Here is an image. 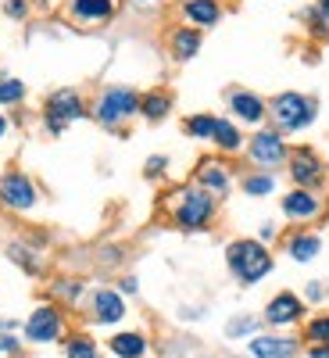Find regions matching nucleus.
<instances>
[{
    "label": "nucleus",
    "instance_id": "f257e3e1",
    "mask_svg": "<svg viewBox=\"0 0 329 358\" xmlns=\"http://www.w3.org/2000/svg\"><path fill=\"white\" fill-rule=\"evenodd\" d=\"M215 212H219V197L200 190L197 183L175 190L172 201H168V215H172V226L183 229V233H200L215 222Z\"/></svg>",
    "mask_w": 329,
    "mask_h": 358
},
{
    "label": "nucleus",
    "instance_id": "f03ea898",
    "mask_svg": "<svg viewBox=\"0 0 329 358\" xmlns=\"http://www.w3.org/2000/svg\"><path fill=\"white\" fill-rule=\"evenodd\" d=\"M226 268L240 287H254L272 273V255H268V248L261 241L240 236V241H233L226 248Z\"/></svg>",
    "mask_w": 329,
    "mask_h": 358
},
{
    "label": "nucleus",
    "instance_id": "7ed1b4c3",
    "mask_svg": "<svg viewBox=\"0 0 329 358\" xmlns=\"http://www.w3.org/2000/svg\"><path fill=\"white\" fill-rule=\"evenodd\" d=\"M315 115H319L315 97L293 94V90H286V94L268 101V118L276 122V133H301L315 122Z\"/></svg>",
    "mask_w": 329,
    "mask_h": 358
},
{
    "label": "nucleus",
    "instance_id": "20e7f679",
    "mask_svg": "<svg viewBox=\"0 0 329 358\" xmlns=\"http://www.w3.org/2000/svg\"><path fill=\"white\" fill-rule=\"evenodd\" d=\"M133 115H140V94L133 86H108L101 90V97L94 104V118L108 129H118L126 126Z\"/></svg>",
    "mask_w": 329,
    "mask_h": 358
},
{
    "label": "nucleus",
    "instance_id": "39448f33",
    "mask_svg": "<svg viewBox=\"0 0 329 358\" xmlns=\"http://www.w3.org/2000/svg\"><path fill=\"white\" fill-rule=\"evenodd\" d=\"M68 330V319L61 312V305H36L29 312V319L22 322V341L25 344H54L61 341Z\"/></svg>",
    "mask_w": 329,
    "mask_h": 358
},
{
    "label": "nucleus",
    "instance_id": "423d86ee",
    "mask_svg": "<svg viewBox=\"0 0 329 358\" xmlns=\"http://www.w3.org/2000/svg\"><path fill=\"white\" fill-rule=\"evenodd\" d=\"M86 118V101L75 94V90H54L43 104V126L50 136H61L72 122Z\"/></svg>",
    "mask_w": 329,
    "mask_h": 358
},
{
    "label": "nucleus",
    "instance_id": "0eeeda50",
    "mask_svg": "<svg viewBox=\"0 0 329 358\" xmlns=\"http://www.w3.org/2000/svg\"><path fill=\"white\" fill-rule=\"evenodd\" d=\"M0 204L8 208V212H33L40 204V187L36 179L22 172V169H11L0 176Z\"/></svg>",
    "mask_w": 329,
    "mask_h": 358
},
{
    "label": "nucleus",
    "instance_id": "6e6552de",
    "mask_svg": "<svg viewBox=\"0 0 329 358\" xmlns=\"http://www.w3.org/2000/svg\"><path fill=\"white\" fill-rule=\"evenodd\" d=\"M247 158H251L261 172H272V169H279V165L290 158V147H286L283 133H276V129H258V133L247 140Z\"/></svg>",
    "mask_w": 329,
    "mask_h": 358
},
{
    "label": "nucleus",
    "instance_id": "1a4fd4ad",
    "mask_svg": "<svg viewBox=\"0 0 329 358\" xmlns=\"http://www.w3.org/2000/svg\"><path fill=\"white\" fill-rule=\"evenodd\" d=\"M286 165H290V179L301 190H319L326 183V162L312 151V147H297V151H290Z\"/></svg>",
    "mask_w": 329,
    "mask_h": 358
},
{
    "label": "nucleus",
    "instance_id": "9d476101",
    "mask_svg": "<svg viewBox=\"0 0 329 358\" xmlns=\"http://www.w3.org/2000/svg\"><path fill=\"white\" fill-rule=\"evenodd\" d=\"M283 215L297 226H305V222H315L326 215V197L319 190H301V187H293L286 197H283Z\"/></svg>",
    "mask_w": 329,
    "mask_h": 358
},
{
    "label": "nucleus",
    "instance_id": "9b49d317",
    "mask_svg": "<svg viewBox=\"0 0 329 358\" xmlns=\"http://www.w3.org/2000/svg\"><path fill=\"white\" fill-rule=\"evenodd\" d=\"M89 322H97V326H115V322H122L126 319V297L111 290V287H97L94 294H89Z\"/></svg>",
    "mask_w": 329,
    "mask_h": 358
},
{
    "label": "nucleus",
    "instance_id": "f8f14e48",
    "mask_svg": "<svg viewBox=\"0 0 329 358\" xmlns=\"http://www.w3.org/2000/svg\"><path fill=\"white\" fill-rule=\"evenodd\" d=\"M268 326H276V330H286V326H297L305 319V297H297L290 290L276 294L272 301L265 305V315H261Z\"/></svg>",
    "mask_w": 329,
    "mask_h": 358
},
{
    "label": "nucleus",
    "instance_id": "ddd939ff",
    "mask_svg": "<svg viewBox=\"0 0 329 358\" xmlns=\"http://www.w3.org/2000/svg\"><path fill=\"white\" fill-rule=\"evenodd\" d=\"M247 351L254 358H297L301 355V344L286 334H258L247 341Z\"/></svg>",
    "mask_w": 329,
    "mask_h": 358
},
{
    "label": "nucleus",
    "instance_id": "4468645a",
    "mask_svg": "<svg viewBox=\"0 0 329 358\" xmlns=\"http://www.w3.org/2000/svg\"><path fill=\"white\" fill-rule=\"evenodd\" d=\"M193 183L207 194H215V197H226L233 190V176H229V165L215 162V158H204L193 172Z\"/></svg>",
    "mask_w": 329,
    "mask_h": 358
},
{
    "label": "nucleus",
    "instance_id": "2eb2a0df",
    "mask_svg": "<svg viewBox=\"0 0 329 358\" xmlns=\"http://www.w3.org/2000/svg\"><path fill=\"white\" fill-rule=\"evenodd\" d=\"M226 101H229V111L247 126H261V118L268 115V104L258 94H251V90H229Z\"/></svg>",
    "mask_w": 329,
    "mask_h": 358
},
{
    "label": "nucleus",
    "instance_id": "dca6fc26",
    "mask_svg": "<svg viewBox=\"0 0 329 358\" xmlns=\"http://www.w3.org/2000/svg\"><path fill=\"white\" fill-rule=\"evenodd\" d=\"M322 251V236L319 233H308V229H297V233H290L286 236V255L297 262V265H305V262H312L315 255Z\"/></svg>",
    "mask_w": 329,
    "mask_h": 358
},
{
    "label": "nucleus",
    "instance_id": "f3484780",
    "mask_svg": "<svg viewBox=\"0 0 329 358\" xmlns=\"http://www.w3.org/2000/svg\"><path fill=\"white\" fill-rule=\"evenodd\" d=\"M108 348H111V355H118V358H147V351H151V341H147L143 334H136V330H126V334H115V337L108 341Z\"/></svg>",
    "mask_w": 329,
    "mask_h": 358
},
{
    "label": "nucleus",
    "instance_id": "a211bd4d",
    "mask_svg": "<svg viewBox=\"0 0 329 358\" xmlns=\"http://www.w3.org/2000/svg\"><path fill=\"white\" fill-rule=\"evenodd\" d=\"M168 47H172L175 62H190L193 54H200V29H193V25L175 29V33L168 36Z\"/></svg>",
    "mask_w": 329,
    "mask_h": 358
},
{
    "label": "nucleus",
    "instance_id": "6ab92c4d",
    "mask_svg": "<svg viewBox=\"0 0 329 358\" xmlns=\"http://www.w3.org/2000/svg\"><path fill=\"white\" fill-rule=\"evenodd\" d=\"M183 18L190 25H215L222 18V4L219 0H183Z\"/></svg>",
    "mask_w": 329,
    "mask_h": 358
},
{
    "label": "nucleus",
    "instance_id": "aec40b11",
    "mask_svg": "<svg viewBox=\"0 0 329 358\" xmlns=\"http://www.w3.org/2000/svg\"><path fill=\"white\" fill-rule=\"evenodd\" d=\"M212 143L219 147V151H226V155H236L244 147V133H240V126H236V122H229V118H215Z\"/></svg>",
    "mask_w": 329,
    "mask_h": 358
},
{
    "label": "nucleus",
    "instance_id": "412c9836",
    "mask_svg": "<svg viewBox=\"0 0 329 358\" xmlns=\"http://www.w3.org/2000/svg\"><path fill=\"white\" fill-rule=\"evenodd\" d=\"M115 15V0H72V18L79 22H108Z\"/></svg>",
    "mask_w": 329,
    "mask_h": 358
},
{
    "label": "nucleus",
    "instance_id": "4be33fe9",
    "mask_svg": "<svg viewBox=\"0 0 329 358\" xmlns=\"http://www.w3.org/2000/svg\"><path fill=\"white\" fill-rule=\"evenodd\" d=\"M168 111H172V94L168 90H151V94L140 97V115L151 118V122H161Z\"/></svg>",
    "mask_w": 329,
    "mask_h": 358
},
{
    "label": "nucleus",
    "instance_id": "5701e85b",
    "mask_svg": "<svg viewBox=\"0 0 329 358\" xmlns=\"http://www.w3.org/2000/svg\"><path fill=\"white\" fill-rule=\"evenodd\" d=\"M8 258H11L18 268H25L29 276H40V273H43V262H40L36 248H29L25 241H15V244H8Z\"/></svg>",
    "mask_w": 329,
    "mask_h": 358
},
{
    "label": "nucleus",
    "instance_id": "b1692460",
    "mask_svg": "<svg viewBox=\"0 0 329 358\" xmlns=\"http://www.w3.org/2000/svg\"><path fill=\"white\" fill-rule=\"evenodd\" d=\"M240 187H244L247 197H268V194L276 190V176L272 172H247L240 179Z\"/></svg>",
    "mask_w": 329,
    "mask_h": 358
},
{
    "label": "nucleus",
    "instance_id": "393cba45",
    "mask_svg": "<svg viewBox=\"0 0 329 358\" xmlns=\"http://www.w3.org/2000/svg\"><path fill=\"white\" fill-rule=\"evenodd\" d=\"M22 337H18V322L15 319H0V358H15L22 351Z\"/></svg>",
    "mask_w": 329,
    "mask_h": 358
},
{
    "label": "nucleus",
    "instance_id": "a878e982",
    "mask_svg": "<svg viewBox=\"0 0 329 358\" xmlns=\"http://www.w3.org/2000/svg\"><path fill=\"white\" fill-rule=\"evenodd\" d=\"M65 358H101L97 341L86 337V334H72V337L65 341Z\"/></svg>",
    "mask_w": 329,
    "mask_h": 358
},
{
    "label": "nucleus",
    "instance_id": "bb28decb",
    "mask_svg": "<svg viewBox=\"0 0 329 358\" xmlns=\"http://www.w3.org/2000/svg\"><path fill=\"white\" fill-rule=\"evenodd\" d=\"M258 326H261V322H258L254 315H233V319L226 322V337H229V341H236V337H247V341H251V337H258Z\"/></svg>",
    "mask_w": 329,
    "mask_h": 358
},
{
    "label": "nucleus",
    "instance_id": "cd10ccee",
    "mask_svg": "<svg viewBox=\"0 0 329 358\" xmlns=\"http://www.w3.org/2000/svg\"><path fill=\"white\" fill-rule=\"evenodd\" d=\"M25 101V83L11 79V76H0V108H11Z\"/></svg>",
    "mask_w": 329,
    "mask_h": 358
},
{
    "label": "nucleus",
    "instance_id": "c85d7f7f",
    "mask_svg": "<svg viewBox=\"0 0 329 358\" xmlns=\"http://www.w3.org/2000/svg\"><path fill=\"white\" fill-rule=\"evenodd\" d=\"M50 294L57 297V301H65V305H75L79 297L86 294V283H82V280H57V283L50 287Z\"/></svg>",
    "mask_w": 329,
    "mask_h": 358
},
{
    "label": "nucleus",
    "instance_id": "c756f323",
    "mask_svg": "<svg viewBox=\"0 0 329 358\" xmlns=\"http://www.w3.org/2000/svg\"><path fill=\"white\" fill-rule=\"evenodd\" d=\"M305 341H312V344H326V348H329V312L315 315V319L305 326Z\"/></svg>",
    "mask_w": 329,
    "mask_h": 358
},
{
    "label": "nucleus",
    "instance_id": "7c9ffc66",
    "mask_svg": "<svg viewBox=\"0 0 329 358\" xmlns=\"http://www.w3.org/2000/svg\"><path fill=\"white\" fill-rule=\"evenodd\" d=\"M187 133H190L193 140H212L215 118H212V115H193V118H187Z\"/></svg>",
    "mask_w": 329,
    "mask_h": 358
},
{
    "label": "nucleus",
    "instance_id": "2f4dec72",
    "mask_svg": "<svg viewBox=\"0 0 329 358\" xmlns=\"http://www.w3.org/2000/svg\"><path fill=\"white\" fill-rule=\"evenodd\" d=\"M305 18L312 22V29H315L319 36H329V0H319V4H315Z\"/></svg>",
    "mask_w": 329,
    "mask_h": 358
},
{
    "label": "nucleus",
    "instance_id": "473e14b6",
    "mask_svg": "<svg viewBox=\"0 0 329 358\" xmlns=\"http://www.w3.org/2000/svg\"><path fill=\"white\" fill-rule=\"evenodd\" d=\"M326 297H329V287H326L322 280H308V287H305V301L319 305V301H326Z\"/></svg>",
    "mask_w": 329,
    "mask_h": 358
},
{
    "label": "nucleus",
    "instance_id": "72a5a7b5",
    "mask_svg": "<svg viewBox=\"0 0 329 358\" xmlns=\"http://www.w3.org/2000/svg\"><path fill=\"white\" fill-rule=\"evenodd\" d=\"M165 169H168V158H165V155H154V158H147L143 176H147V179H158V176H165Z\"/></svg>",
    "mask_w": 329,
    "mask_h": 358
},
{
    "label": "nucleus",
    "instance_id": "f704fd0d",
    "mask_svg": "<svg viewBox=\"0 0 329 358\" xmlns=\"http://www.w3.org/2000/svg\"><path fill=\"white\" fill-rule=\"evenodd\" d=\"M4 11H8L11 18H25V15H29V0H8Z\"/></svg>",
    "mask_w": 329,
    "mask_h": 358
},
{
    "label": "nucleus",
    "instance_id": "c9c22d12",
    "mask_svg": "<svg viewBox=\"0 0 329 358\" xmlns=\"http://www.w3.org/2000/svg\"><path fill=\"white\" fill-rule=\"evenodd\" d=\"M276 233H279V229H276V222H261L258 241H261V244H272V241H276Z\"/></svg>",
    "mask_w": 329,
    "mask_h": 358
},
{
    "label": "nucleus",
    "instance_id": "e433bc0d",
    "mask_svg": "<svg viewBox=\"0 0 329 358\" xmlns=\"http://www.w3.org/2000/svg\"><path fill=\"white\" fill-rule=\"evenodd\" d=\"M118 294H136V276H122V280H118Z\"/></svg>",
    "mask_w": 329,
    "mask_h": 358
},
{
    "label": "nucleus",
    "instance_id": "4c0bfd02",
    "mask_svg": "<svg viewBox=\"0 0 329 358\" xmlns=\"http://www.w3.org/2000/svg\"><path fill=\"white\" fill-rule=\"evenodd\" d=\"M308 355H312V358H329V348H326V344H312Z\"/></svg>",
    "mask_w": 329,
    "mask_h": 358
},
{
    "label": "nucleus",
    "instance_id": "58836bf2",
    "mask_svg": "<svg viewBox=\"0 0 329 358\" xmlns=\"http://www.w3.org/2000/svg\"><path fill=\"white\" fill-rule=\"evenodd\" d=\"M8 129H11V122H8V118H4V115H0V140H4V136H8Z\"/></svg>",
    "mask_w": 329,
    "mask_h": 358
},
{
    "label": "nucleus",
    "instance_id": "ea45409f",
    "mask_svg": "<svg viewBox=\"0 0 329 358\" xmlns=\"http://www.w3.org/2000/svg\"><path fill=\"white\" fill-rule=\"evenodd\" d=\"M133 4H140V8H151V4H158V0H133Z\"/></svg>",
    "mask_w": 329,
    "mask_h": 358
}]
</instances>
